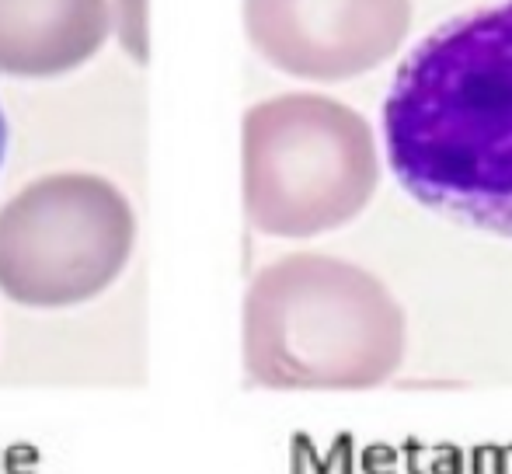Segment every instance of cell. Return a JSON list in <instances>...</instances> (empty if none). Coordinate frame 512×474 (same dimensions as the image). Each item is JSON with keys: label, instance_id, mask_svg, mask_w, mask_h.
Wrapping results in <instances>:
<instances>
[{"label": "cell", "instance_id": "1", "mask_svg": "<svg viewBox=\"0 0 512 474\" xmlns=\"http://www.w3.org/2000/svg\"><path fill=\"white\" fill-rule=\"evenodd\" d=\"M384 150L422 206L512 241V0L450 18L405 56Z\"/></svg>", "mask_w": 512, "mask_h": 474}, {"label": "cell", "instance_id": "2", "mask_svg": "<svg viewBox=\"0 0 512 474\" xmlns=\"http://www.w3.org/2000/svg\"><path fill=\"white\" fill-rule=\"evenodd\" d=\"M405 359V311L377 276L297 251L265 265L244 297V366L276 391H363Z\"/></svg>", "mask_w": 512, "mask_h": 474}, {"label": "cell", "instance_id": "3", "mask_svg": "<svg viewBox=\"0 0 512 474\" xmlns=\"http://www.w3.org/2000/svg\"><path fill=\"white\" fill-rule=\"evenodd\" d=\"M377 185V140L349 105L300 91L244 116V210L262 234L335 231L366 210Z\"/></svg>", "mask_w": 512, "mask_h": 474}, {"label": "cell", "instance_id": "4", "mask_svg": "<svg viewBox=\"0 0 512 474\" xmlns=\"http://www.w3.org/2000/svg\"><path fill=\"white\" fill-rule=\"evenodd\" d=\"M136 217L112 182L60 171L0 206V293L25 307H74L115 283Z\"/></svg>", "mask_w": 512, "mask_h": 474}, {"label": "cell", "instance_id": "5", "mask_svg": "<svg viewBox=\"0 0 512 474\" xmlns=\"http://www.w3.org/2000/svg\"><path fill=\"white\" fill-rule=\"evenodd\" d=\"M244 28L283 74L345 81L398 53L411 0H244Z\"/></svg>", "mask_w": 512, "mask_h": 474}, {"label": "cell", "instance_id": "6", "mask_svg": "<svg viewBox=\"0 0 512 474\" xmlns=\"http://www.w3.org/2000/svg\"><path fill=\"white\" fill-rule=\"evenodd\" d=\"M108 32V0H0V74H67L102 49Z\"/></svg>", "mask_w": 512, "mask_h": 474}, {"label": "cell", "instance_id": "7", "mask_svg": "<svg viewBox=\"0 0 512 474\" xmlns=\"http://www.w3.org/2000/svg\"><path fill=\"white\" fill-rule=\"evenodd\" d=\"M112 32L136 63H147V0H112Z\"/></svg>", "mask_w": 512, "mask_h": 474}, {"label": "cell", "instance_id": "8", "mask_svg": "<svg viewBox=\"0 0 512 474\" xmlns=\"http://www.w3.org/2000/svg\"><path fill=\"white\" fill-rule=\"evenodd\" d=\"M4 154H7V122L4 112H0V164H4Z\"/></svg>", "mask_w": 512, "mask_h": 474}]
</instances>
